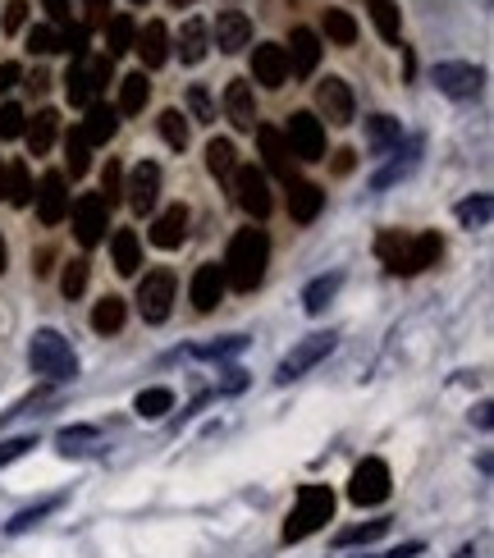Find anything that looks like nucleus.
<instances>
[{
	"mask_svg": "<svg viewBox=\"0 0 494 558\" xmlns=\"http://www.w3.org/2000/svg\"><path fill=\"white\" fill-rule=\"evenodd\" d=\"M257 142H261V156H266V170L275 174V179L289 183L293 179V151H289V142H284V133L275 129V124H257Z\"/></svg>",
	"mask_w": 494,
	"mask_h": 558,
	"instance_id": "obj_21",
	"label": "nucleus"
},
{
	"mask_svg": "<svg viewBox=\"0 0 494 558\" xmlns=\"http://www.w3.org/2000/svg\"><path fill=\"white\" fill-rule=\"evenodd\" d=\"M225 119L238 133H247L252 124H257V92H252L247 78H234V83L225 87Z\"/></svg>",
	"mask_w": 494,
	"mask_h": 558,
	"instance_id": "obj_19",
	"label": "nucleus"
},
{
	"mask_svg": "<svg viewBox=\"0 0 494 558\" xmlns=\"http://www.w3.org/2000/svg\"><path fill=\"white\" fill-rule=\"evenodd\" d=\"M330 517H334V490L330 485H302L298 504H293L289 522H284V545H298V540L316 536Z\"/></svg>",
	"mask_w": 494,
	"mask_h": 558,
	"instance_id": "obj_4",
	"label": "nucleus"
},
{
	"mask_svg": "<svg viewBox=\"0 0 494 558\" xmlns=\"http://www.w3.org/2000/svg\"><path fill=\"white\" fill-rule=\"evenodd\" d=\"M5 197H10V206L33 202V179H28V165L23 161H10V170H5Z\"/></svg>",
	"mask_w": 494,
	"mask_h": 558,
	"instance_id": "obj_39",
	"label": "nucleus"
},
{
	"mask_svg": "<svg viewBox=\"0 0 494 558\" xmlns=\"http://www.w3.org/2000/svg\"><path fill=\"white\" fill-rule=\"evenodd\" d=\"M339 284H344V275H339V270H334V275H316L312 284L302 289V307H307V312H312V316H321L325 307H330V302H334V293H339Z\"/></svg>",
	"mask_w": 494,
	"mask_h": 558,
	"instance_id": "obj_33",
	"label": "nucleus"
},
{
	"mask_svg": "<svg viewBox=\"0 0 494 558\" xmlns=\"http://www.w3.org/2000/svg\"><path fill=\"white\" fill-rule=\"evenodd\" d=\"M28 87H33V92H46V87H51V74H46V69H33V78H28Z\"/></svg>",
	"mask_w": 494,
	"mask_h": 558,
	"instance_id": "obj_58",
	"label": "nucleus"
},
{
	"mask_svg": "<svg viewBox=\"0 0 494 558\" xmlns=\"http://www.w3.org/2000/svg\"><path fill=\"white\" fill-rule=\"evenodd\" d=\"M247 348V339H225V344H206V348H197V357H234V353H243Z\"/></svg>",
	"mask_w": 494,
	"mask_h": 558,
	"instance_id": "obj_54",
	"label": "nucleus"
},
{
	"mask_svg": "<svg viewBox=\"0 0 494 558\" xmlns=\"http://www.w3.org/2000/svg\"><path fill=\"white\" fill-rule=\"evenodd\" d=\"M28 366L37 376H46L51 385H65V380L78 376V357L69 348V339L60 330H37L33 344H28Z\"/></svg>",
	"mask_w": 494,
	"mask_h": 558,
	"instance_id": "obj_3",
	"label": "nucleus"
},
{
	"mask_svg": "<svg viewBox=\"0 0 494 558\" xmlns=\"http://www.w3.org/2000/svg\"><path fill=\"white\" fill-rule=\"evenodd\" d=\"M28 51H33V55L60 51V33H55L51 23H33V28H28Z\"/></svg>",
	"mask_w": 494,
	"mask_h": 558,
	"instance_id": "obj_47",
	"label": "nucleus"
},
{
	"mask_svg": "<svg viewBox=\"0 0 494 558\" xmlns=\"http://www.w3.org/2000/svg\"><path fill=\"white\" fill-rule=\"evenodd\" d=\"M353 156H357V151H339V156H334V170H339V174H348V170H353Z\"/></svg>",
	"mask_w": 494,
	"mask_h": 558,
	"instance_id": "obj_59",
	"label": "nucleus"
},
{
	"mask_svg": "<svg viewBox=\"0 0 494 558\" xmlns=\"http://www.w3.org/2000/svg\"><path fill=\"white\" fill-rule=\"evenodd\" d=\"M334 344H339V334H330V330L298 339V344H293L289 353L280 357V371H275V380H280V385H289V380H302L307 371H312V366H321L325 357L334 353Z\"/></svg>",
	"mask_w": 494,
	"mask_h": 558,
	"instance_id": "obj_5",
	"label": "nucleus"
},
{
	"mask_svg": "<svg viewBox=\"0 0 494 558\" xmlns=\"http://www.w3.org/2000/svg\"><path fill=\"white\" fill-rule=\"evenodd\" d=\"M225 284L238 293H252L266 279V266H270V238L266 229H238L229 238V252H225Z\"/></svg>",
	"mask_w": 494,
	"mask_h": 558,
	"instance_id": "obj_2",
	"label": "nucleus"
},
{
	"mask_svg": "<svg viewBox=\"0 0 494 558\" xmlns=\"http://www.w3.org/2000/svg\"><path fill=\"white\" fill-rule=\"evenodd\" d=\"M83 289H87V261L78 257V261H69L65 275H60V293L74 302V298H83Z\"/></svg>",
	"mask_w": 494,
	"mask_h": 558,
	"instance_id": "obj_45",
	"label": "nucleus"
},
{
	"mask_svg": "<svg viewBox=\"0 0 494 558\" xmlns=\"http://www.w3.org/2000/svg\"><path fill=\"white\" fill-rule=\"evenodd\" d=\"M215 46L225 55H238V51H247L252 46V19H247L243 10H220L215 14Z\"/></svg>",
	"mask_w": 494,
	"mask_h": 558,
	"instance_id": "obj_15",
	"label": "nucleus"
},
{
	"mask_svg": "<svg viewBox=\"0 0 494 558\" xmlns=\"http://www.w3.org/2000/svg\"><path fill=\"white\" fill-rule=\"evenodd\" d=\"M106 229H110V206L97 193H83L74 202V238L83 247H97L106 238Z\"/></svg>",
	"mask_w": 494,
	"mask_h": 558,
	"instance_id": "obj_11",
	"label": "nucleus"
},
{
	"mask_svg": "<svg viewBox=\"0 0 494 558\" xmlns=\"http://www.w3.org/2000/svg\"><path fill=\"white\" fill-rule=\"evenodd\" d=\"M0 270H5V238H0Z\"/></svg>",
	"mask_w": 494,
	"mask_h": 558,
	"instance_id": "obj_61",
	"label": "nucleus"
},
{
	"mask_svg": "<svg viewBox=\"0 0 494 558\" xmlns=\"http://www.w3.org/2000/svg\"><path fill=\"white\" fill-rule=\"evenodd\" d=\"M60 504H65V499H60V494H51V499H42V504L23 508V513L14 517V522H5V536H23V531H33V526L42 522V517H51Z\"/></svg>",
	"mask_w": 494,
	"mask_h": 558,
	"instance_id": "obj_38",
	"label": "nucleus"
},
{
	"mask_svg": "<svg viewBox=\"0 0 494 558\" xmlns=\"http://www.w3.org/2000/svg\"><path fill=\"white\" fill-rule=\"evenodd\" d=\"M161 138L170 142L174 151H183L188 147V138H193V129H188V115H183V110H161Z\"/></svg>",
	"mask_w": 494,
	"mask_h": 558,
	"instance_id": "obj_41",
	"label": "nucleus"
},
{
	"mask_svg": "<svg viewBox=\"0 0 494 558\" xmlns=\"http://www.w3.org/2000/svg\"><path fill=\"white\" fill-rule=\"evenodd\" d=\"M33 202H37V220H42V225H60V220L69 215V188H65V174H60V170L42 174V183H37Z\"/></svg>",
	"mask_w": 494,
	"mask_h": 558,
	"instance_id": "obj_14",
	"label": "nucleus"
},
{
	"mask_svg": "<svg viewBox=\"0 0 494 558\" xmlns=\"http://www.w3.org/2000/svg\"><path fill=\"white\" fill-rule=\"evenodd\" d=\"M23 106H14V101H5L0 106V142H10V138H23Z\"/></svg>",
	"mask_w": 494,
	"mask_h": 558,
	"instance_id": "obj_48",
	"label": "nucleus"
},
{
	"mask_svg": "<svg viewBox=\"0 0 494 558\" xmlns=\"http://www.w3.org/2000/svg\"><path fill=\"white\" fill-rule=\"evenodd\" d=\"M398 142H403V124H398L394 115H371L366 119V147L376 151V156L398 151Z\"/></svg>",
	"mask_w": 494,
	"mask_h": 558,
	"instance_id": "obj_25",
	"label": "nucleus"
},
{
	"mask_svg": "<svg viewBox=\"0 0 494 558\" xmlns=\"http://www.w3.org/2000/svg\"><path fill=\"white\" fill-rule=\"evenodd\" d=\"M325 206V188L312 179H289V215L298 225H312Z\"/></svg>",
	"mask_w": 494,
	"mask_h": 558,
	"instance_id": "obj_23",
	"label": "nucleus"
},
{
	"mask_svg": "<svg viewBox=\"0 0 494 558\" xmlns=\"http://www.w3.org/2000/svg\"><path fill=\"white\" fill-rule=\"evenodd\" d=\"M133 37H138L133 14H110V23H106V51H110V60H115V55H129L133 51Z\"/></svg>",
	"mask_w": 494,
	"mask_h": 558,
	"instance_id": "obj_35",
	"label": "nucleus"
},
{
	"mask_svg": "<svg viewBox=\"0 0 494 558\" xmlns=\"http://www.w3.org/2000/svg\"><path fill=\"white\" fill-rule=\"evenodd\" d=\"M129 5H147V0H129Z\"/></svg>",
	"mask_w": 494,
	"mask_h": 558,
	"instance_id": "obj_62",
	"label": "nucleus"
},
{
	"mask_svg": "<svg viewBox=\"0 0 494 558\" xmlns=\"http://www.w3.org/2000/svg\"><path fill=\"white\" fill-rule=\"evenodd\" d=\"M206 51H211V28L202 19H188L179 28V60L183 65H202Z\"/></svg>",
	"mask_w": 494,
	"mask_h": 558,
	"instance_id": "obj_26",
	"label": "nucleus"
},
{
	"mask_svg": "<svg viewBox=\"0 0 494 558\" xmlns=\"http://www.w3.org/2000/svg\"><path fill=\"white\" fill-rule=\"evenodd\" d=\"M284 55H289L293 78H312L316 65H321V37H316L312 28H293V33H289V46H284Z\"/></svg>",
	"mask_w": 494,
	"mask_h": 558,
	"instance_id": "obj_16",
	"label": "nucleus"
},
{
	"mask_svg": "<svg viewBox=\"0 0 494 558\" xmlns=\"http://www.w3.org/2000/svg\"><path fill=\"white\" fill-rule=\"evenodd\" d=\"M19 83H23V65H14V60H5V65H0V97H5L10 87H19Z\"/></svg>",
	"mask_w": 494,
	"mask_h": 558,
	"instance_id": "obj_56",
	"label": "nucleus"
},
{
	"mask_svg": "<svg viewBox=\"0 0 494 558\" xmlns=\"http://www.w3.org/2000/svg\"><path fill=\"white\" fill-rule=\"evenodd\" d=\"M348 499H353L357 508H376L389 499V467L380 458H362L357 462L353 481H348Z\"/></svg>",
	"mask_w": 494,
	"mask_h": 558,
	"instance_id": "obj_8",
	"label": "nucleus"
},
{
	"mask_svg": "<svg viewBox=\"0 0 494 558\" xmlns=\"http://www.w3.org/2000/svg\"><path fill=\"white\" fill-rule=\"evenodd\" d=\"M170 5H174V10H183V5H193V0H170Z\"/></svg>",
	"mask_w": 494,
	"mask_h": 558,
	"instance_id": "obj_60",
	"label": "nucleus"
},
{
	"mask_svg": "<svg viewBox=\"0 0 494 558\" xmlns=\"http://www.w3.org/2000/svg\"><path fill=\"white\" fill-rule=\"evenodd\" d=\"M490 197L485 193H476V197H467V202H458L453 206V215H458V225H467V229H485L490 225Z\"/></svg>",
	"mask_w": 494,
	"mask_h": 558,
	"instance_id": "obj_40",
	"label": "nucleus"
},
{
	"mask_svg": "<svg viewBox=\"0 0 494 558\" xmlns=\"http://www.w3.org/2000/svg\"><path fill=\"white\" fill-rule=\"evenodd\" d=\"M65 97H69V106H92V101H97V83H92V69H87V60H69Z\"/></svg>",
	"mask_w": 494,
	"mask_h": 558,
	"instance_id": "obj_30",
	"label": "nucleus"
},
{
	"mask_svg": "<svg viewBox=\"0 0 494 558\" xmlns=\"http://www.w3.org/2000/svg\"><path fill=\"white\" fill-rule=\"evenodd\" d=\"M316 110H321L330 124H353V115H357L353 87H348L344 78L325 74V83H316Z\"/></svg>",
	"mask_w": 494,
	"mask_h": 558,
	"instance_id": "obj_12",
	"label": "nucleus"
},
{
	"mask_svg": "<svg viewBox=\"0 0 494 558\" xmlns=\"http://www.w3.org/2000/svg\"><path fill=\"white\" fill-rule=\"evenodd\" d=\"M188 110H193V119L197 124H215V101H211V92L206 87H188Z\"/></svg>",
	"mask_w": 494,
	"mask_h": 558,
	"instance_id": "obj_49",
	"label": "nucleus"
},
{
	"mask_svg": "<svg viewBox=\"0 0 494 558\" xmlns=\"http://www.w3.org/2000/svg\"><path fill=\"white\" fill-rule=\"evenodd\" d=\"M60 51H69V60H87V28L83 23H69L60 33Z\"/></svg>",
	"mask_w": 494,
	"mask_h": 558,
	"instance_id": "obj_50",
	"label": "nucleus"
},
{
	"mask_svg": "<svg viewBox=\"0 0 494 558\" xmlns=\"http://www.w3.org/2000/svg\"><path fill=\"white\" fill-rule=\"evenodd\" d=\"M28 449H37V435H14V440H0V467L19 462Z\"/></svg>",
	"mask_w": 494,
	"mask_h": 558,
	"instance_id": "obj_51",
	"label": "nucleus"
},
{
	"mask_svg": "<svg viewBox=\"0 0 494 558\" xmlns=\"http://www.w3.org/2000/svg\"><path fill=\"white\" fill-rule=\"evenodd\" d=\"M124 316H129V302L119 298V293H106V298L92 307V330L97 334H119L124 330Z\"/></svg>",
	"mask_w": 494,
	"mask_h": 558,
	"instance_id": "obj_31",
	"label": "nucleus"
},
{
	"mask_svg": "<svg viewBox=\"0 0 494 558\" xmlns=\"http://www.w3.org/2000/svg\"><path fill=\"white\" fill-rule=\"evenodd\" d=\"M151 101V78L142 74V69H133L129 78H119V115H142Z\"/></svg>",
	"mask_w": 494,
	"mask_h": 558,
	"instance_id": "obj_28",
	"label": "nucleus"
},
{
	"mask_svg": "<svg viewBox=\"0 0 494 558\" xmlns=\"http://www.w3.org/2000/svg\"><path fill=\"white\" fill-rule=\"evenodd\" d=\"M325 37L334 46H353L357 42V23L348 10H325Z\"/></svg>",
	"mask_w": 494,
	"mask_h": 558,
	"instance_id": "obj_42",
	"label": "nucleus"
},
{
	"mask_svg": "<svg viewBox=\"0 0 494 558\" xmlns=\"http://www.w3.org/2000/svg\"><path fill=\"white\" fill-rule=\"evenodd\" d=\"M110 257H115L119 275H138V266H142V238L133 234V229H115V234H110Z\"/></svg>",
	"mask_w": 494,
	"mask_h": 558,
	"instance_id": "obj_27",
	"label": "nucleus"
},
{
	"mask_svg": "<svg viewBox=\"0 0 494 558\" xmlns=\"http://www.w3.org/2000/svg\"><path fill=\"white\" fill-rule=\"evenodd\" d=\"M417 554H421V540H408V545L385 549V554H371V558H417Z\"/></svg>",
	"mask_w": 494,
	"mask_h": 558,
	"instance_id": "obj_57",
	"label": "nucleus"
},
{
	"mask_svg": "<svg viewBox=\"0 0 494 558\" xmlns=\"http://www.w3.org/2000/svg\"><path fill=\"white\" fill-rule=\"evenodd\" d=\"M55 133H60V115H55L51 106L37 110L33 124H23V138H28V151H33V156H46V151H51Z\"/></svg>",
	"mask_w": 494,
	"mask_h": 558,
	"instance_id": "obj_29",
	"label": "nucleus"
},
{
	"mask_svg": "<svg viewBox=\"0 0 494 558\" xmlns=\"http://www.w3.org/2000/svg\"><path fill=\"white\" fill-rule=\"evenodd\" d=\"M115 133H119V110L106 106V101H92V106H87V119H83L87 147H101V142H110Z\"/></svg>",
	"mask_w": 494,
	"mask_h": 558,
	"instance_id": "obj_24",
	"label": "nucleus"
},
{
	"mask_svg": "<svg viewBox=\"0 0 494 558\" xmlns=\"http://www.w3.org/2000/svg\"><path fill=\"white\" fill-rule=\"evenodd\" d=\"M440 252H444L440 234H398V229H385V234L376 238V257L385 261V270H394V275H403V279L430 270L440 261Z\"/></svg>",
	"mask_w": 494,
	"mask_h": 558,
	"instance_id": "obj_1",
	"label": "nucleus"
},
{
	"mask_svg": "<svg viewBox=\"0 0 494 558\" xmlns=\"http://www.w3.org/2000/svg\"><path fill=\"white\" fill-rule=\"evenodd\" d=\"M234 193H238V206H243L252 220H266L270 206H275V197H270V188H266V174L252 170V165H238L234 170Z\"/></svg>",
	"mask_w": 494,
	"mask_h": 558,
	"instance_id": "obj_13",
	"label": "nucleus"
},
{
	"mask_svg": "<svg viewBox=\"0 0 494 558\" xmlns=\"http://www.w3.org/2000/svg\"><path fill=\"white\" fill-rule=\"evenodd\" d=\"M87 138H83V129H69L65 133V156H69V179H83L87 174V165H92V156H87Z\"/></svg>",
	"mask_w": 494,
	"mask_h": 558,
	"instance_id": "obj_43",
	"label": "nucleus"
},
{
	"mask_svg": "<svg viewBox=\"0 0 494 558\" xmlns=\"http://www.w3.org/2000/svg\"><path fill=\"white\" fill-rule=\"evenodd\" d=\"M170 307H174V275L170 270H151V275H142L138 284V312L147 325H161L170 321Z\"/></svg>",
	"mask_w": 494,
	"mask_h": 558,
	"instance_id": "obj_7",
	"label": "nucleus"
},
{
	"mask_svg": "<svg viewBox=\"0 0 494 558\" xmlns=\"http://www.w3.org/2000/svg\"><path fill=\"white\" fill-rule=\"evenodd\" d=\"M366 10H371V23H376V33L385 37L389 46H398V33H403V14H398L394 0H366Z\"/></svg>",
	"mask_w": 494,
	"mask_h": 558,
	"instance_id": "obj_34",
	"label": "nucleus"
},
{
	"mask_svg": "<svg viewBox=\"0 0 494 558\" xmlns=\"http://www.w3.org/2000/svg\"><path fill=\"white\" fill-rule=\"evenodd\" d=\"M284 142H289L293 161H325V124L312 110H293L289 129H284Z\"/></svg>",
	"mask_w": 494,
	"mask_h": 558,
	"instance_id": "obj_6",
	"label": "nucleus"
},
{
	"mask_svg": "<svg viewBox=\"0 0 494 558\" xmlns=\"http://www.w3.org/2000/svg\"><path fill=\"white\" fill-rule=\"evenodd\" d=\"M225 266H215V261H202V266L193 270V307L197 312H215L220 307V298H225Z\"/></svg>",
	"mask_w": 494,
	"mask_h": 558,
	"instance_id": "obj_17",
	"label": "nucleus"
},
{
	"mask_svg": "<svg viewBox=\"0 0 494 558\" xmlns=\"http://www.w3.org/2000/svg\"><path fill=\"white\" fill-rule=\"evenodd\" d=\"M183 238H188V206L174 202V206H165V211L151 220V247H161V252H174Z\"/></svg>",
	"mask_w": 494,
	"mask_h": 558,
	"instance_id": "obj_20",
	"label": "nucleus"
},
{
	"mask_svg": "<svg viewBox=\"0 0 494 558\" xmlns=\"http://www.w3.org/2000/svg\"><path fill=\"white\" fill-rule=\"evenodd\" d=\"M430 83L440 87L444 97H453V101H472L476 92H481L485 74L476 65H467V60H444V65L430 69Z\"/></svg>",
	"mask_w": 494,
	"mask_h": 558,
	"instance_id": "obj_9",
	"label": "nucleus"
},
{
	"mask_svg": "<svg viewBox=\"0 0 494 558\" xmlns=\"http://www.w3.org/2000/svg\"><path fill=\"white\" fill-rule=\"evenodd\" d=\"M389 531V522L380 517V522H366V526H348V531H339L334 536V545L339 549H348V545H371V540H380Z\"/></svg>",
	"mask_w": 494,
	"mask_h": 558,
	"instance_id": "obj_44",
	"label": "nucleus"
},
{
	"mask_svg": "<svg viewBox=\"0 0 494 558\" xmlns=\"http://www.w3.org/2000/svg\"><path fill=\"white\" fill-rule=\"evenodd\" d=\"M156 197H161V165L156 161H138L124 183V202L133 215H151L156 211Z\"/></svg>",
	"mask_w": 494,
	"mask_h": 558,
	"instance_id": "obj_10",
	"label": "nucleus"
},
{
	"mask_svg": "<svg viewBox=\"0 0 494 558\" xmlns=\"http://www.w3.org/2000/svg\"><path fill=\"white\" fill-rule=\"evenodd\" d=\"M252 78H257L261 87H284L289 83V55H284V46L261 42L257 51H252Z\"/></svg>",
	"mask_w": 494,
	"mask_h": 558,
	"instance_id": "obj_18",
	"label": "nucleus"
},
{
	"mask_svg": "<svg viewBox=\"0 0 494 558\" xmlns=\"http://www.w3.org/2000/svg\"><path fill=\"white\" fill-rule=\"evenodd\" d=\"M0 28H5V33H23V28H28V0H10V5H5V19H0Z\"/></svg>",
	"mask_w": 494,
	"mask_h": 558,
	"instance_id": "obj_52",
	"label": "nucleus"
},
{
	"mask_svg": "<svg viewBox=\"0 0 494 558\" xmlns=\"http://www.w3.org/2000/svg\"><path fill=\"white\" fill-rule=\"evenodd\" d=\"M97 197L106 206L124 202V170H119V161H106V174H101V193Z\"/></svg>",
	"mask_w": 494,
	"mask_h": 558,
	"instance_id": "obj_46",
	"label": "nucleus"
},
{
	"mask_svg": "<svg viewBox=\"0 0 494 558\" xmlns=\"http://www.w3.org/2000/svg\"><path fill=\"white\" fill-rule=\"evenodd\" d=\"M206 170H211L220 183H234V170H238L234 142H229V138H211V142H206Z\"/></svg>",
	"mask_w": 494,
	"mask_h": 558,
	"instance_id": "obj_32",
	"label": "nucleus"
},
{
	"mask_svg": "<svg viewBox=\"0 0 494 558\" xmlns=\"http://www.w3.org/2000/svg\"><path fill=\"white\" fill-rule=\"evenodd\" d=\"M133 51L142 55V69H161L170 60V28L161 19L142 23V33L133 37Z\"/></svg>",
	"mask_w": 494,
	"mask_h": 558,
	"instance_id": "obj_22",
	"label": "nucleus"
},
{
	"mask_svg": "<svg viewBox=\"0 0 494 558\" xmlns=\"http://www.w3.org/2000/svg\"><path fill=\"white\" fill-rule=\"evenodd\" d=\"M92 449H101V435L92 426L60 430V453H65V458H83V453H92Z\"/></svg>",
	"mask_w": 494,
	"mask_h": 558,
	"instance_id": "obj_37",
	"label": "nucleus"
},
{
	"mask_svg": "<svg viewBox=\"0 0 494 558\" xmlns=\"http://www.w3.org/2000/svg\"><path fill=\"white\" fill-rule=\"evenodd\" d=\"M83 14H87L83 19L87 33H92V28H106L110 23V0H83Z\"/></svg>",
	"mask_w": 494,
	"mask_h": 558,
	"instance_id": "obj_53",
	"label": "nucleus"
},
{
	"mask_svg": "<svg viewBox=\"0 0 494 558\" xmlns=\"http://www.w3.org/2000/svg\"><path fill=\"white\" fill-rule=\"evenodd\" d=\"M42 10L51 14V23H69L74 19V0H42Z\"/></svg>",
	"mask_w": 494,
	"mask_h": 558,
	"instance_id": "obj_55",
	"label": "nucleus"
},
{
	"mask_svg": "<svg viewBox=\"0 0 494 558\" xmlns=\"http://www.w3.org/2000/svg\"><path fill=\"white\" fill-rule=\"evenodd\" d=\"M133 412H138V417H147V421H161L165 412H174V389H165V385L142 389V394L133 398Z\"/></svg>",
	"mask_w": 494,
	"mask_h": 558,
	"instance_id": "obj_36",
	"label": "nucleus"
}]
</instances>
